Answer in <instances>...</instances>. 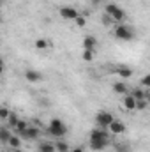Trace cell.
<instances>
[{
    "label": "cell",
    "mask_w": 150,
    "mask_h": 152,
    "mask_svg": "<svg viewBox=\"0 0 150 152\" xmlns=\"http://www.w3.org/2000/svg\"><path fill=\"white\" fill-rule=\"evenodd\" d=\"M48 133H50L51 136H55V138H62V136H66V133H67V126H66L60 118H51L50 124H48Z\"/></svg>",
    "instance_id": "cell-1"
},
{
    "label": "cell",
    "mask_w": 150,
    "mask_h": 152,
    "mask_svg": "<svg viewBox=\"0 0 150 152\" xmlns=\"http://www.w3.org/2000/svg\"><path fill=\"white\" fill-rule=\"evenodd\" d=\"M104 14H108L113 20V23H122L125 20V11L120 9L117 4H108L106 9H104Z\"/></svg>",
    "instance_id": "cell-2"
},
{
    "label": "cell",
    "mask_w": 150,
    "mask_h": 152,
    "mask_svg": "<svg viewBox=\"0 0 150 152\" xmlns=\"http://www.w3.org/2000/svg\"><path fill=\"white\" fill-rule=\"evenodd\" d=\"M113 34H115V37L120 39V41H131V39L134 37L133 28H131L129 25H125V23H118V25L115 27Z\"/></svg>",
    "instance_id": "cell-3"
},
{
    "label": "cell",
    "mask_w": 150,
    "mask_h": 152,
    "mask_svg": "<svg viewBox=\"0 0 150 152\" xmlns=\"http://www.w3.org/2000/svg\"><path fill=\"white\" fill-rule=\"evenodd\" d=\"M113 120H115L113 113L106 112V110H101V112H97V113H95V124H97L99 127H103V129L110 127V124H111Z\"/></svg>",
    "instance_id": "cell-4"
},
{
    "label": "cell",
    "mask_w": 150,
    "mask_h": 152,
    "mask_svg": "<svg viewBox=\"0 0 150 152\" xmlns=\"http://www.w3.org/2000/svg\"><path fill=\"white\" fill-rule=\"evenodd\" d=\"M58 14H60L62 20H67V21H76V18L79 16L78 9L76 7H71V5H62L58 9Z\"/></svg>",
    "instance_id": "cell-5"
},
{
    "label": "cell",
    "mask_w": 150,
    "mask_h": 152,
    "mask_svg": "<svg viewBox=\"0 0 150 152\" xmlns=\"http://www.w3.org/2000/svg\"><path fill=\"white\" fill-rule=\"evenodd\" d=\"M111 138H97V140H90V149L92 151H104L110 145Z\"/></svg>",
    "instance_id": "cell-6"
},
{
    "label": "cell",
    "mask_w": 150,
    "mask_h": 152,
    "mask_svg": "<svg viewBox=\"0 0 150 152\" xmlns=\"http://www.w3.org/2000/svg\"><path fill=\"white\" fill-rule=\"evenodd\" d=\"M39 134H41V129H39L37 126H28V129L23 133V134H20L21 138H25V140H37L39 138Z\"/></svg>",
    "instance_id": "cell-7"
},
{
    "label": "cell",
    "mask_w": 150,
    "mask_h": 152,
    "mask_svg": "<svg viewBox=\"0 0 150 152\" xmlns=\"http://www.w3.org/2000/svg\"><path fill=\"white\" fill-rule=\"evenodd\" d=\"M136 103H138V99H136V97H134L131 92L124 96V101H122V104H124V108H125V110H129V112H131V110H136Z\"/></svg>",
    "instance_id": "cell-8"
},
{
    "label": "cell",
    "mask_w": 150,
    "mask_h": 152,
    "mask_svg": "<svg viewBox=\"0 0 150 152\" xmlns=\"http://www.w3.org/2000/svg\"><path fill=\"white\" fill-rule=\"evenodd\" d=\"M108 129H110V133H113V134H122V133H125V129H127V127H125V124H124V122H120V120H117V118H115L111 124H110V127H108Z\"/></svg>",
    "instance_id": "cell-9"
},
{
    "label": "cell",
    "mask_w": 150,
    "mask_h": 152,
    "mask_svg": "<svg viewBox=\"0 0 150 152\" xmlns=\"http://www.w3.org/2000/svg\"><path fill=\"white\" fill-rule=\"evenodd\" d=\"M25 80L30 81V83H37V81L42 80V75L39 71H36V69H27L25 71Z\"/></svg>",
    "instance_id": "cell-10"
},
{
    "label": "cell",
    "mask_w": 150,
    "mask_h": 152,
    "mask_svg": "<svg viewBox=\"0 0 150 152\" xmlns=\"http://www.w3.org/2000/svg\"><path fill=\"white\" fill-rule=\"evenodd\" d=\"M83 50L95 51L97 50V39L94 36H85V39H83Z\"/></svg>",
    "instance_id": "cell-11"
},
{
    "label": "cell",
    "mask_w": 150,
    "mask_h": 152,
    "mask_svg": "<svg viewBox=\"0 0 150 152\" xmlns=\"http://www.w3.org/2000/svg\"><path fill=\"white\" fill-rule=\"evenodd\" d=\"M111 88H113V92L118 94V96H125V94H129V92H127L129 88H127V85H125L124 81H115V83L111 85Z\"/></svg>",
    "instance_id": "cell-12"
},
{
    "label": "cell",
    "mask_w": 150,
    "mask_h": 152,
    "mask_svg": "<svg viewBox=\"0 0 150 152\" xmlns=\"http://www.w3.org/2000/svg\"><path fill=\"white\" fill-rule=\"evenodd\" d=\"M97 138H110V133L104 131L103 127H95L90 131V140H97Z\"/></svg>",
    "instance_id": "cell-13"
},
{
    "label": "cell",
    "mask_w": 150,
    "mask_h": 152,
    "mask_svg": "<svg viewBox=\"0 0 150 152\" xmlns=\"http://www.w3.org/2000/svg\"><path fill=\"white\" fill-rule=\"evenodd\" d=\"M12 151L14 149H21V136L18 134V133H12V136H11V140H9V143H7Z\"/></svg>",
    "instance_id": "cell-14"
},
{
    "label": "cell",
    "mask_w": 150,
    "mask_h": 152,
    "mask_svg": "<svg viewBox=\"0 0 150 152\" xmlns=\"http://www.w3.org/2000/svg\"><path fill=\"white\" fill-rule=\"evenodd\" d=\"M117 75L125 80V78H131L133 76V69L127 67V66H120V67H117Z\"/></svg>",
    "instance_id": "cell-15"
},
{
    "label": "cell",
    "mask_w": 150,
    "mask_h": 152,
    "mask_svg": "<svg viewBox=\"0 0 150 152\" xmlns=\"http://www.w3.org/2000/svg\"><path fill=\"white\" fill-rule=\"evenodd\" d=\"M39 152H57V147L51 142H41L39 143Z\"/></svg>",
    "instance_id": "cell-16"
},
{
    "label": "cell",
    "mask_w": 150,
    "mask_h": 152,
    "mask_svg": "<svg viewBox=\"0 0 150 152\" xmlns=\"http://www.w3.org/2000/svg\"><path fill=\"white\" fill-rule=\"evenodd\" d=\"M11 136H12L11 127H2V129H0V142H2V143H9Z\"/></svg>",
    "instance_id": "cell-17"
},
{
    "label": "cell",
    "mask_w": 150,
    "mask_h": 152,
    "mask_svg": "<svg viewBox=\"0 0 150 152\" xmlns=\"http://www.w3.org/2000/svg\"><path fill=\"white\" fill-rule=\"evenodd\" d=\"M55 147H57V152H71V145L67 143V142H64V140H57L55 142Z\"/></svg>",
    "instance_id": "cell-18"
},
{
    "label": "cell",
    "mask_w": 150,
    "mask_h": 152,
    "mask_svg": "<svg viewBox=\"0 0 150 152\" xmlns=\"http://www.w3.org/2000/svg\"><path fill=\"white\" fill-rule=\"evenodd\" d=\"M131 94H133V96H134L138 101H141V99H147V96H149V94H147V90H143V87L133 88V90H131Z\"/></svg>",
    "instance_id": "cell-19"
},
{
    "label": "cell",
    "mask_w": 150,
    "mask_h": 152,
    "mask_svg": "<svg viewBox=\"0 0 150 152\" xmlns=\"http://www.w3.org/2000/svg\"><path fill=\"white\" fill-rule=\"evenodd\" d=\"M28 126H30V124H28L27 120H21V118H20V122H18V124H16V127H14V133H18V134H23V133L28 129Z\"/></svg>",
    "instance_id": "cell-20"
},
{
    "label": "cell",
    "mask_w": 150,
    "mask_h": 152,
    "mask_svg": "<svg viewBox=\"0 0 150 152\" xmlns=\"http://www.w3.org/2000/svg\"><path fill=\"white\" fill-rule=\"evenodd\" d=\"M18 122H20V117H18L16 113H11V117L7 118V124H9V127H11L12 131H14V127H16Z\"/></svg>",
    "instance_id": "cell-21"
},
{
    "label": "cell",
    "mask_w": 150,
    "mask_h": 152,
    "mask_svg": "<svg viewBox=\"0 0 150 152\" xmlns=\"http://www.w3.org/2000/svg\"><path fill=\"white\" fill-rule=\"evenodd\" d=\"M115 152H131V147L127 143H115Z\"/></svg>",
    "instance_id": "cell-22"
},
{
    "label": "cell",
    "mask_w": 150,
    "mask_h": 152,
    "mask_svg": "<svg viewBox=\"0 0 150 152\" xmlns=\"http://www.w3.org/2000/svg\"><path fill=\"white\" fill-rule=\"evenodd\" d=\"M81 58H83L85 62H92V60H94V51H90V50H83Z\"/></svg>",
    "instance_id": "cell-23"
},
{
    "label": "cell",
    "mask_w": 150,
    "mask_h": 152,
    "mask_svg": "<svg viewBox=\"0 0 150 152\" xmlns=\"http://www.w3.org/2000/svg\"><path fill=\"white\" fill-rule=\"evenodd\" d=\"M36 48H37V50H48V48H50V42H48L46 39H37V41H36Z\"/></svg>",
    "instance_id": "cell-24"
},
{
    "label": "cell",
    "mask_w": 150,
    "mask_h": 152,
    "mask_svg": "<svg viewBox=\"0 0 150 152\" xmlns=\"http://www.w3.org/2000/svg\"><path fill=\"white\" fill-rule=\"evenodd\" d=\"M141 87L147 88V90H150V73L145 75V76H141Z\"/></svg>",
    "instance_id": "cell-25"
},
{
    "label": "cell",
    "mask_w": 150,
    "mask_h": 152,
    "mask_svg": "<svg viewBox=\"0 0 150 152\" xmlns=\"http://www.w3.org/2000/svg\"><path fill=\"white\" fill-rule=\"evenodd\" d=\"M9 117H11V112H9L5 106H2V108H0V118H2V120H7Z\"/></svg>",
    "instance_id": "cell-26"
},
{
    "label": "cell",
    "mask_w": 150,
    "mask_h": 152,
    "mask_svg": "<svg viewBox=\"0 0 150 152\" xmlns=\"http://www.w3.org/2000/svg\"><path fill=\"white\" fill-rule=\"evenodd\" d=\"M76 25H78L79 28L87 27V18H85V16H78V18H76Z\"/></svg>",
    "instance_id": "cell-27"
},
{
    "label": "cell",
    "mask_w": 150,
    "mask_h": 152,
    "mask_svg": "<svg viewBox=\"0 0 150 152\" xmlns=\"http://www.w3.org/2000/svg\"><path fill=\"white\" fill-rule=\"evenodd\" d=\"M147 106H149V101L147 99H141V101L136 103V110H147Z\"/></svg>",
    "instance_id": "cell-28"
},
{
    "label": "cell",
    "mask_w": 150,
    "mask_h": 152,
    "mask_svg": "<svg viewBox=\"0 0 150 152\" xmlns=\"http://www.w3.org/2000/svg\"><path fill=\"white\" fill-rule=\"evenodd\" d=\"M90 2H92V5H95V7H97V5H99L103 0H90Z\"/></svg>",
    "instance_id": "cell-29"
},
{
    "label": "cell",
    "mask_w": 150,
    "mask_h": 152,
    "mask_svg": "<svg viewBox=\"0 0 150 152\" xmlns=\"http://www.w3.org/2000/svg\"><path fill=\"white\" fill-rule=\"evenodd\" d=\"M71 152H85V151H83L81 147H74V149H73V151H71Z\"/></svg>",
    "instance_id": "cell-30"
},
{
    "label": "cell",
    "mask_w": 150,
    "mask_h": 152,
    "mask_svg": "<svg viewBox=\"0 0 150 152\" xmlns=\"http://www.w3.org/2000/svg\"><path fill=\"white\" fill-rule=\"evenodd\" d=\"M12 152H23V151H21V149H14Z\"/></svg>",
    "instance_id": "cell-31"
},
{
    "label": "cell",
    "mask_w": 150,
    "mask_h": 152,
    "mask_svg": "<svg viewBox=\"0 0 150 152\" xmlns=\"http://www.w3.org/2000/svg\"><path fill=\"white\" fill-rule=\"evenodd\" d=\"M147 97H149V103H150V90H149V96H147Z\"/></svg>",
    "instance_id": "cell-32"
}]
</instances>
